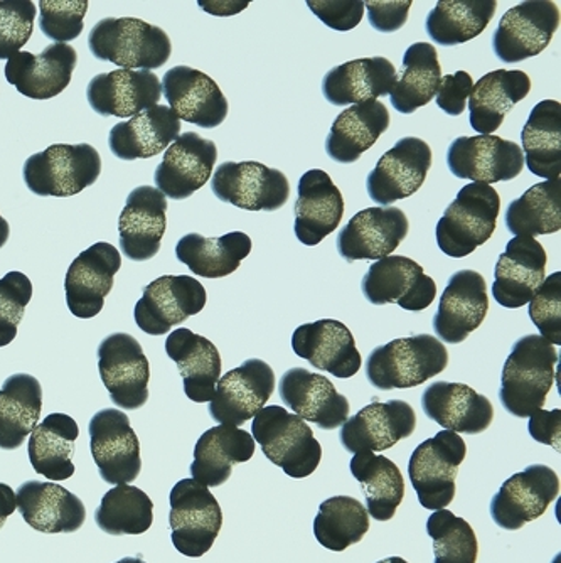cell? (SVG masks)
Here are the masks:
<instances>
[{
    "instance_id": "cell-56",
    "label": "cell",
    "mask_w": 561,
    "mask_h": 563,
    "mask_svg": "<svg viewBox=\"0 0 561 563\" xmlns=\"http://www.w3.org/2000/svg\"><path fill=\"white\" fill-rule=\"evenodd\" d=\"M472 81L468 71H458L455 75L442 76L439 91H437V107L452 117H459L464 113L468 107L469 97H471Z\"/></svg>"
},
{
    "instance_id": "cell-25",
    "label": "cell",
    "mask_w": 561,
    "mask_h": 563,
    "mask_svg": "<svg viewBox=\"0 0 561 563\" xmlns=\"http://www.w3.org/2000/svg\"><path fill=\"white\" fill-rule=\"evenodd\" d=\"M292 347L314 368L336 378H353L363 365L353 332L336 319L299 325L292 336Z\"/></svg>"
},
{
    "instance_id": "cell-57",
    "label": "cell",
    "mask_w": 561,
    "mask_h": 563,
    "mask_svg": "<svg viewBox=\"0 0 561 563\" xmlns=\"http://www.w3.org/2000/svg\"><path fill=\"white\" fill-rule=\"evenodd\" d=\"M364 8L367 9V19L373 30L386 34L396 33L407 24L411 0H399V2L370 0L364 2Z\"/></svg>"
},
{
    "instance_id": "cell-1",
    "label": "cell",
    "mask_w": 561,
    "mask_h": 563,
    "mask_svg": "<svg viewBox=\"0 0 561 563\" xmlns=\"http://www.w3.org/2000/svg\"><path fill=\"white\" fill-rule=\"evenodd\" d=\"M558 351L540 334L516 341L504 363L499 400L512 416L528 419L543 408L554 382Z\"/></svg>"
},
{
    "instance_id": "cell-58",
    "label": "cell",
    "mask_w": 561,
    "mask_h": 563,
    "mask_svg": "<svg viewBox=\"0 0 561 563\" xmlns=\"http://www.w3.org/2000/svg\"><path fill=\"white\" fill-rule=\"evenodd\" d=\"M529 435L540 444L550 445V448L561 451V410H538L529 417Z\"/></svg>"
},
{
    "instance_id": "cell-8",
    "label": "cell",
    "mask_w": 561,
    "mask_h": 563,
    "mask_svg": "<svg viewBox=\"0 0 561 563\" xmlns=\"http://www.w3.org/2000/svg\"><path fill=\"white\" fill-rule=\"evenodd\" d=\"M169 503V525L177 552L191 559L208 553L223 527L218 499L198 481L183 479L170 492Z\"/></svg>"
},
{
    "instance_id": "cell-42",
    "label": "cell",
    "mask_w": 561,
    "mask_h": 563,
    "mask_svg": "<svg viewBox=\"0 0 561 563\" xmlns=\"http://www.w3.org/2000/svg\"><path fill=\"white\" fill-rule=\"evenodd\" d=\"M252 253V239L243 232H231L220 239H206L189 233L177 242L176 257L199 277L223 278L238 271Z\"/></svg>"
},
{
    "instance_id": "cell-49",
    "label": "cell",
    "mask_w": 561,
    "mask_h": 563,
    "mask_svg": "<svg viewBox=\"0 0 561 563\" xmlns=\"http://www.w3.org/2000/svg\"><path fill=\"white\" fill-rule=\"evenodd\" d=\"M95 523L112 537L145 533L154 523V503L142 489L119 484L101 498Z\"/></svg>"
},
{
    "instance_id": "cell-27",
    "label": "cell",
    "mask_w": 561,
    "mask_h": 563,
    "mask_svg": "<svg viewBox=\"0 0 561 563\" xmlns=\"http://www.w3.org/2000/svg\"><path fill=\"white\" fill-rule=\"evenodd\" d=\"M278 394L285 407L319 429L334 430L350 419V401L336 390L326 376L306 368H292L278 383Z\"/></svg>"
},
{
    "instance_id": "cell-39",
    "label": "cell",
    "mask_w": 561,
    "mask_h": 563,
    "mask_svg": "<svg viewBox=\"0 0 561 563\" xmlns=\"http://www.w3.org/2000/svg\"><path fill=\"white\" fill-rule=\"evenodd\" d=\"M389 126V112L380 100L345 109L332 123L326 152L339 164H353L373 147Z\"/></svg>"
},
{
    "instance_id": "cell-20",
    "label": "cell",
    "mask_w": 561,
    "mask_h": 563,
    "mask_svg": "<svg viewBox=\"0 0 561 563\" xmlns=\"http://www.w3.org/2000/svg\"><path fill=\"white\" fill-rule=\"evenodd\" d=\"M410 223L399 208H366L339 232L338 252L345 262L382 261L407 239Z\"/></svg>"
},
{
    "instance_id": "cell-9",
    "label": "cell",
    "mask_w": 561,
    "mask_h": 563,
    "mask_svg": "<svg viewBox=\"0 0 561 563\" xmlns=\"http://www.w3.org/2000/svg\"><path fill=\"white\" fill-rule=\"evenodd\" d=\"M212 195L246 211H277L290 198V183L282 170L262 163H223L212 174Z\"/></svg>"
},
{
    "instance_id": "cell-55",
    "label": "cell",
    "mask_w": 561,
    "mask_h": 563,
    "mask_svg": "<svg viewBox=\"0 0 561 563\" xmlns=\"http://www.w3.org/2000/svg\"><path fill=\"white\" fill-rule=\"evenodd\" d=\"M310 11L334 31H351L363 21V0H309Z\"/></svg>"
},
{
    "instance_id": "cell-3",
    "label": "cell",
    "mask_w": 561,
    "mask_h": 563,
    "mask_svg": "<svg viewBox=\"0 0 561 563\" xmlns=\"http://www.w3.org/2000/svg\"><path fill=\"white\" fill-rule=\"evenodd\" d=\"M449 365V351L432 334L399 338L374 347L366 360V376L378 390L420 387Z\"/></svg>"
},
{
    "instance_id": "cell-5",
    "label": "cell",
    "mask_w": 561,
    "mask_h": 563,
    "mask_svg": "<svg viewBox=\"0 0 561 563\" xmlns=\"http://www.w3.org/2000/svg\"><path fill=\"white\" fill-rule=\"evenodd\" d=\"M252 432L265 457L287 476L304 479L319 467L322 448L312 429L284 407L262 408L253 419Z\"/></svg>"
},
{
    "instance_id": "cell-44",
    "label": "cell",
    "mask_w": 561,
    "mask_h": 563,
    "mask_svg": "<svg viewBox=\"0 0 561 563\" xmlns=\"http://www.w3.org/2000/svg\"><path fill=\"white\" fill-rule=\"evenodd\" d=\"M522 154L528 169L547 181L561 174V106L543 100L529 113L521 132Z\"/></svg>"
},
{
    "instance_id": "cell-12",
    "label": "cell",
    "mask_w": 561,
    "mask_h": 563,
    "mask_svg": "<svg viewBox=\"0 0 561 563\" xmlns=\"http://www.w3.org/2000/svg\"><path fill=\"white\" fill-rule=\"evenodd\" d=\"M560 27V9L551 0H528L509 9L493 34L494 55L507 65L541 55Z\"/></svg>"
},
{
    "instance_id": "cell-21",
    "label": "cell",
    "mask_w": 561,
    "mask_h": 563,
    "mask_svg": "<svg viewBox=\"0 0 561 563\" xmlns=\"http://www.w3.org/2000/svg\"><path fill=\"white\" fill-rule=\"evenodd\" d=\"M218 161L217 144L196 132L179 135L164 152L154 181L166 198L183 201L211 179Z\"/></svg>"
},
{
    "instance_id": "cell-19",
    "label": "cell",
    "mask_w": 561,
    "mask_h": 563,
    "mask_svg": "<svg viewBox=\"0 0 561 563\" xmlns=\"http://www.w3.org/2000/svg\"><path fill=\"white\" fill-rule=\"evenodd\" d=\"M122 267L119 250L110 243H95L79 253L66 272L65 290L69 312L79 319L100 314Z\"/></svg>"
},
{
    "instance_id": "cell-17",
    "label": "cell",
    "mask_w": 561,
    "mask_h": 563,
    "mask_svg": "<svg viewBox=\"0 0 561 563\" xmlns=\"http://www.w3.org/2000/svg\"><path fill=\"white\" fill-rule=\"evenodd\" d=\"M364 297L374 306L398 303L410 312L425 311L437 297V284L424 267L408 257L389 255L374 262L361 284Z\"/></svg>"
},
{
    "instance_id": "cell-32",
    "label": "cell",
    "mask_w": 561,
    "mask_h": 563,
    "mask_svg": "<svg viewBox=\"0 0 561 563\" xmlns=\"http://www.w3.org/2000/svg\"><path fill=\"white\" fill-rule=\"evenodd\" d=\"M15 501L25 523L41 533H75L87 521L84 501L56 483H22Z\"/></svg>"
},
{
    "instance_id": "cell-40",
    "label": "cell",
    "mask_w": 561,
    "mask_h": 563,
    "mask_svg": "<svg viewBox=\"0 0 561 563\" xmlns=\"http://www.w3.org/2000/svg\"><path fill=\"white\" fill-rule=\"evenodd\" d=\"M43 388L28 373L9 376L0 388V449L15 451L40 426Z\"/></svg>"
},
{
    "instance_id": "cell-43",
    "label": "cell",
    "mask_w": 561,
    "mask_h": 563,
    "mask_svg": "<svg viewBox=\"0 0 561 563\" xmlns=\"http://www.w3.org/2000/svg\"><path fill=\"white\" fill-rule=\"evenodd\" d=\"M351 474L361 484L366 511L376 521H389L404 503L405 479L402 471L385 455L356 452L351 459Z\"/></svg>"
},
{
    "instance_id": "cell-50",
    "label": "cell",
    "mask_w": 561,
    "mask_h": 563,
    "mask_svg": "<svg viewBox=\"0 0 561 563\" xmlns=\"http://www.w3.org/2000/svg\"><path fill=\"white\" fill-rule=\"evenodd\" d=\"M427 533L433 542V563H475L479 543L475 531L464 518L449 509H439L427 520Z\"/></svg>"
},
{
    "instance_id": "cell-34",
    "label": "cell",
    "mask_w": 561,
    "mask_h": 563,
    "mask_svg": "<svg viewBox=\"0 0 561 563\" xmlns=\"http://www.w3.org/2000/svg\"><path fill=\"white\" fill-rule=\"evenodd\" d=\"M398 80V71L383 56L354 59L326 73L322 95L334 107L360 106L388 97Z\"/></svg>"
},
{
    "instance_id": "cell-23",
    "label": "cell",
    "mask_w": 561,
    "mask_h": 563,
    "mask_svg": "<svg viewBox=\"0 0 561 563\" xmlns=\"http://www.w3.org/2000/svg\"><path fill=\"white\" fill-rule=\"evenodd\" d=\"M490 311L486 280L475 271H459L450 277L432 325L439 340L461 344L481 328Z\"/></svg>"
},
{
    "instance_id": "cell-14",
    "label": "cell",
    "mask_w": 561,
    "mask_h": 563,
    "mask_svg": "<svg viewBox=\"0 0 561 563\" xmlns=\"http://www.w3.org/2000/svg\"><path fill=\"white\" fill-rule=\"evenodd\" d=\"M560 495V477L544 464H532L509 477L491 501V517L507 531L521 530L525 525L547 514Z\"/></svg>"
},
{
    "instance_id": "cell-41",
    "label": "cell",
    "mask_w": 561,
    "mask_h": 563,
    "mask_svg": "<svg viewBox=\"0 0 561 563\" xmlns=\"http://www.w3.org/2000/svg\"><path fill=\"white\" fill-rule=\"evenodd\" d=\"M79 429L75 419L65 413H51L31 433L28 454L33 470L46 479L58 483L75 474L73 455Z\"/></svg>"
},
{
    "instance_id": "cell-52",
    "label": "cell",
    "mask_w": 561,
    "mask_h": 563,
    "mask_svg": "<svg viewBox=\"0 0 561 563\" xmlns=\"http://www.w3.org/2000/svg\"><path fill=\"white\" fill-rule=\"evenodd\" d=\"M33 297V284L22 272H9L0 278V347L9 346L18 336L25 307Z\"/></svg>"
},
{
    "instance_id": "cell-13",
    "label": "cell",
    "mask_w": 561,
    "mask_h": 563,
    "mask_svg": "<svg viewBox=\"0 0 561 563\" xmlns=\"http://www.w3.org/2000/svg\"><path fill=\"white\" fill-rule=\"evenodd\" d=\"M90 449L101 479L109 484H129L142 470L141 442L129 417L117 408H103L91 417Z\"/></svg>"
},
{
    "instance_id": "cell-4",
    "label": "cell",
    "mask_w": 561,
    "mask_h": 563,
    "mask_svg": "<svg viewBox=\"0 0 561 563\" xmlns=\"http://www.w3.org/2000/svg\"><path fill=\"white\" fill-rule=\"evenodd\" d=\"M499 211V192L493 186H464L437 223V245L449 257H468L494 235Z\"/></svg>"
},
{
    "instance_id": "cell-22",
    "label": "cell",
    "mask_w": 561,
    "mask_h": 563,
    "mask_svg": "<svg viewBox=\"0 0 561 563\" xmlns=\"http://www.w3.org/2000/svg\"><path fill=\"white\" fill-rule=\"evenodd\" d=\"M417 429L414 407L404 400L374 401L341 427L342 448L351 454L361 451L383 452Z\"/></svg>"
},
{
    "instance_id": "cell-48",
    "label": "cell",
    "mask_w": 561,
    "mask_h": 563,
    "mask_svg": "<svg viewBox=\"0 0 561 563\" xmlns=\"http://www.w3.org/2000/svg\"><path fill=\"white\" fill-rule=\"evenodd\" d=\"M370 530L366 506L351 496H334L319 506L314 520L317 542L331 552H344L356 545Z\"/></svg>"
},
{
    "instance_id": "cell-45",
    "label": "cell",
    "mask_w": 561,
    "mask_h": 563,
    "mask_svg": "<svg viewBox=\"0 0 561 563\" xmlns=\"http://www.w3.org/2000/svg\"><path fill=\"white\" fill-rule=\"evenodd\" d=\"M442 66L433 44L415 43L405 51L404 73L398 76L389 93L396 112L411 115L420 107L429 106L439 91Z\"/></svg>"
},
{
    "instance_id": "cell-46",
    "label": "cell",
    "mask_w": 561,
    "mask_h": 563,
    "mask_svg": "<svg viewBox=\"0 0 561 563\" xmlns=\"http://www.w3.org/2000/svg\"><path fill=\"white\" fill-rule=\"evenodd\" d=\"M497 11L496 0H440L425 30L440 46H458L481 36Z\"/></svg>"
},
{
    "instance_id": "cell-28",
    "label": "cell",
    "mask_w": 561,
    "mask_h": 563,
    "mask_svg": "<svg viewBox=\"0 0 561 563\" xmlns=\"http://www.w3.org/2000/svg\"><path fill=\"white\" fill-rule=\"evenodd\" d=\"M163 97L161 80L154 71L116 69L91 78L87 87L88 103L101 117L132 119Z\"/></svg>"
},
{
    "instance_id": "cell-31",
    "label": "cell",
    "mask_w": 561,
    "mask_h": 563,
    "mask_svg": "<svg viewBox=\"0 0 561 563\" xmlns=\"http://www.w3.org/2000/svg\"><path fill=\"white\" fill-rule=\"evenodd\" d=\"M425 416L446 430L479 435L494 420L490 398L477 394L464 383L436 382L421 395Z\"/></svg>"
},
{
    "instance_id": "cell-54",
    "label": "cell",
    "mask_w": 561,
    "mask_h": 563,
    "mask_svg": "<svg viewBox=\"0 0 561 563\" xmlns=\"http://www.w3.org/2000/svg\"><path fill=\"white\" fill-rule=\"evenodd\" d=\"M529 318L540 336L553 346L561 344V272L544 278L540 289L529 300Z\"/></svg>"
},
{
    "instance_id": "cell-59",
    "label": "cell",
    "mask_w": 561,
    "mask_h": 563,
    "mask_svg": "<svg viewBox=\"0 0 561 563\" xmlns=\"http://www.w3.org/2000/svg\"><path fill=\"white\" fill-rule=\"evenodd\" d=\"M15 508H18V501H15L14 489L8 484L0 483V528L4 527Z\"/></svg>"
},
{
    "instance_id": "cell-51",
    "label": "cell",
    "mask_w": 561,
    "mask_h": 563,
    "mask_svg": "<svg viewBox=\"0 0 561 563\" xmlns=\"http://www.w3.org/2000/svg\"><path fill=\"white\" fill-rule=\"evenodd\" d=\"M88 0H41L40 27L47 40L66 44L84 33Z\"/></svg>"
},
{
    "instance_id": "cell-10",
    "label": "cell",
    "mask_w": 561,
    "mask_h": 563,
    "mask_svg": "<svg viewBox=\"0 0 561 563\" xmlns=\"http://www.w3.org/2000/svg\"><path fill=\"white\" fill-rule=\"evenodd\" d=\"M205 286L189 275H164L151 282L135 303V324L151 336L169 334L174 325L187 321L205 309Z\"/></svg>"
},
{
    "instance_id": "cell-6",
    "label": "cell",
    "mask_w": 561,
    "mask_h": 563,
    "mask_svg": "<svg viewBox=\"0 0 561 563\" xmlns=\"http://www.w3.org/2000/svg\"><path fill=\"white\" fill-rule=\"evenodd\" d=\"M101 157L90 144H55L25 159L22 177L37 196L69 198L97 183Z\"/></svg>"
},
{
    "instance_id": "cell-47",
    "label": "cell",
    "mask_w": 561,
    "mask_h": 563,
    "mask_svg": "<svg viewBox=\"0 0 561 563\" xmlns=\"http://www.w3.org/2000/svg\"><path fill=\"white\" fill-rule=\"evenodd\" d=\"M506 227L515 236L551 235L561 230V181L540 183L507 207Z\"/></svg>"
},
{
    "instance_id": "cell-33",
    "label": "cell",
    "mask_w": 561,
    "mask_h": 563,
    "mask_svg": "<svg viewBox=\"0 0 561 563\" xmlns=\"http://www.w3.org/2000/svg\"><path fill=\"white\" fill-rule=\"evenodd\" d=\"M344 199L326 170L310 169L297 186L296 236L307 246L319 245L338 230Z\"/></svg>"
},
{
    "instance_id": "cell-53",
    "label": "cell",
    "mask_w": 561,
    "mask_h": 563,
    "mask_svg": "<svg viewBox=\"0 0 561 563\" xmlns=\"http://www.w3.org/2000/svg\"><path fill=\"white\" fill-rule=\"evenodd\" d=\"M36 14L31 0H0V59L21 53L33 36Z\"/></svg>"
},
{
    "instance_id": "cell-36",
    "label": "cell",
    "mask_w": 561,
    "mask_h": 563,
    "mask_svg": "<svg viewBox=\"0 0 561 563\" xmlns=\"http://www.w3.org/2000/svg\"><path fill=\"white\" fill-rule=\"evenodd\" d=\"M180 134V120L166 106H155L117 123L110 131L113 156L122 161L152 159L163 154Z\"/></svg>"
},
{
    "instance_id": "cell-24",
    "label": "cell",
    "mask_w": 561,
    "mask_h": 563,
    "mask_svg": "<svg viewBox=\"0 0 561 563\" xmlns=\"http://www.w3.org/2000/svg\"><path fill=\"white\" fill-rule=\"evenodd\" d=\"M78 65V53L69 44H50L40 55L21 51L8 59L6 80L15 90L33 100H50L72 84L73 71Z\"/></svg>"
},
{
    "instance_id": "cell-61",
    "label": "cell",
    "mask_w": 561,
    "mask_h": 563,
    "mask_svg": "<svg viewBox=\"0 0 561 563\" xmlns=\"http://www.w3.org/2000/svg\"><path fill=\"white\" fill-rule=\"evenodd\" d=\"M117 563H147L141 555L139 556H125V559L119 560Z\"/></svg>"
},
{
    "instance_id": "cell-38",
    "label": "cell",
    "mask_w": 561,
    "mask_h": 563,
    "mask_svg": "<svg viewBox=\"0 0 561 563\" xmlns=\"http://www.w3.org/2000/svg\"><path fill=\"white\" fill-rule=\"evenodd\" d=\"M531 91V78L519 69H496L487 73L472 87L468 106L471 125L481 135H493L507 113Z\"/></svg>"
},
{
    "instance_id": "cell-18",
    "label": "cell",
    "mask_w": 561,
    "mask_h": 563,
    "mask_svg": "<svg viewBox=\"0 0 561 563\" xmlns=\"http://www.w3.org/2000/svg\"><path fill=\"white\" fill-rule=\"evenodd\" d=\"M432 148L418 137H405L383 154L367 176V195L380 208L414 196L432 167Z\"/></svg>"
},
{
    "instance_id": "cell-30",
    "label": "cell",
    "mask_w": 561,
    "mask_h": 563,
    "mask_svg": "<svg viewBox=\"0 0 561 563\" xmlns=\"http://www.w3.org/2000/svg\"><path fill=\"white\" fill-rule=\"evenodd\" d=\"M167 199L152 186L130 192L119 218L120 249L129 261L145 262L157 255L167 228Z\"/></svg>"
},
{
    "instance_id": "cell-15",
    "label": "cell",
    "mask_w": 561,
    "mask_h": 563,
    "mask_svg": "<svg viewBox=\"0 0 561 563\" xmlns=\"http://www.w3.org/2000/svg\"><path fill=\"white\" fill-rule=\"evenodd\" d=\"M275 390V373L262 360H246L221 376L209 401V416L221 426L240 427L255 419Z\"/></svg>"
},
{
    "instance_id": "cell-2",
    "label": "cell",
    "mask_w": 561,
    "mask_h": 563,
    "mask_svg": "<svg viewBox=\"0 0 561 563\" xmlns=\"http://www.w3.org/2000/svg\"><path fill=\"white\" fill-rule=\"evenodd\" d=\"M88 47L95 58L135 71H154L173 53L166 31L135 18L101 19L88 36Z\"/></svg>"
},
{
    "instance_id": "cell-11",
    "label": "cell",
    "mask_w": 561,
    "mask_h": 563,
    "mask_svg": "<svg viewBox=\"0 0 561 563\" xmlns=\"http://www.w3.org/2000/svg\"><path fill=\"white\" fill-rule=\"evenodd\" d=\"M98 369L117 407L139 410L148 400L151 363L141 343L127 332H116L98 347Z\"/></svg>"
},
{
    "instance_id": "cell-60",
    "label": "cell",
    "mask_w": 561,
    "mask_h": 563,
    "mask_svg": "<svg viewBox=\"0 0 561 563\" xmlns=\"http://www.w3.org/2000/svg\"><path fill=\"white\" fill-rule=\"evenodd\" d=\"M9 235H11V227H9L8 221L4 220V217L0 214V249L8 243Z\"/></svg>"
},
{
    "instance_id": "cell-26",
    "label": "cell",
    "mask_w": 561,
    "mask_h": 563,
    "mask_svg": "<svg viewBox=\"0 0 561 563\" xmlns=\"http://www.w3.org/2000/svg\"><path fill=\"white\" fill-rule=\"evenodd\" d=\"M164 98L177 119L202 129H217L228 117L227 97L211 76L191 66H174L164 75Z\"/></svg>"
},
{
    "instance_id": "cell-16",
    "label": "cell",
    "mask_w": 561,
    "mask_h": 563,
    "mask_svg": "<svg viewBox=\"0 0 561 563\" xmlns=\"http://www.w3.org/2000/svg\"><path fill=\"white\" fill-rule=\"evenodd\" d=\"M447 166L459 179L491 186L518 177L525 167V154L516 142L497 135L459 137L447 151Z\"/></svg>"
},
{
    "instance_id": "cell-37",
    "label": "cell",
    "mask_w": 561,
    "mask_h": 563,
    "mask_svg": "<svg viewBox=\"0 0 561 563\" xmlns=\"http://www.w3.org/2000/svg\"><path fill=\"white\" fill-rule=\"evenodd\" d=\"M255 439L246 430L218 426L206 430L195 448L193 479L206 488L223 486L237 464L249 463L255 454Z\"/></svg>"
},
{
    "instance_id": "cell-62",
    "label": "cell",
    "mask_w": 561,
    "mask_h": 563,
    "mask_svg": "<svg viewBox=\"0 0 561 563\" xmlns=\"http://www.w3.org/2000/svg\"><path fill=\"white\" fill-rule=\"evenodd\" d=\"M378 563H408L407 560L402 559V556H389V559L382 560Z\"/></svg>"
},
{
    "instance_id": "cell-29",
    "label": "cell",
    "mask_w": 561,
    "mask_h": 563,
    "mask_svg": "<svg viewBox=\"0 0 561 563\" xmlns=\"http://www.w3.org/2000/svg\"><path fill=\"white\" fill-rule=\"evenodd\" d=\"M547 252L531 236L507 243L494 272L493 296L506 309H519L532 299L544 282Z\"/></svg>"
},
{
    "instance_id": "cell-35",
    "label": "cell",
    "mask_w": 561,
    "mask_h": 563,
    "mask_svg": "<svg viewBox=\"0 0 561 563\" xmlns=\"http://www.w3.org/2000/svg\"><path fill=\"white\" fill-rule=\"evenodd\" d=\"M166 353L183 376L186 397L195 404H209L221 378L218 347L191 329L179 328L167 336Z\"/></svg>"
},
{
    "instance_id": "cell-7",
    "label": "cell",
    "mask_w": 561,
    "mask_h": 563,
    "mask_svg": "<svg viewBox=\"0 0 561 563\" xmlns=\"http://www.w3.org/2000/svg\"><path fill=\"white\" fill-rule=\"evenodd\" d=\"M468 455V445L459 433L442 430L421 442L410 457L408 476L425 509H446L455 498V477Z\"/></svg>"
}]
</instances>
